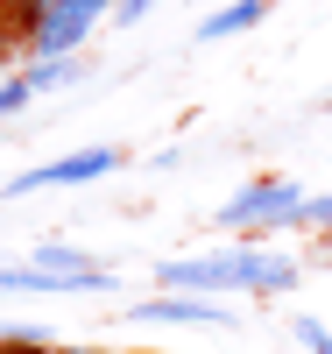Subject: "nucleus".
I'll return each instance as SVG.
<instances>
[{"label":"nucleus","mask_w":332,"mask_h":354,"mask_svg":"<svg viewBox=\"0 0 332 354\" xmlns=\"http://www.w3.org/2000/svg\"><path fill=\"white\" fill-rule=\"evenodd\" d=\"M50 354H99V347H50Z\"/></svg>","instance_id":"15"},{"label":"nucleus","mask_w":332,"mask_h":354,"mask_svg":"<svg viewBox=\"0 0 332 354\" xmlns=\"http://www.w3.org/2000/svg\"><path fill=\"white\" fill-rule=\"evenodd\" d=\"M120 163V149H71V156H57V163H36V170H21V177H8V198H28V192H50V185H92V177H113Z\"/></svg>","instance_id":"4"},{"label":"nucleus","mask_w":332,"mask_h":354,"mask_svg":"<svg viewBox=\"0 0 332 354\" xmlns=\"http://www.w3.org/2000/svg\"><path fill=\"white\" fill-rule=\"evenodd\" d=\"M304 185H290V177H255V185H240L226 205H219V227L226 234H255V241H262V234H283V227H304Z\"/></svg>","instance_id":"2"},{"label":"nucleus","mask_w":332,"mask_h":354,"mask_svg":"<svg viewBox=\"0 0 332 354\" xmlns=\"http://www.w3.org/2000/svg\"><path fill=\"white\" fill-rule=\"evenodd\" d=\"M28 262H36V270H57V277H92L99 270V262L85 255V248H71V241H36Z\"/></svg>","instance_id":"8"},{"label":"nucleus","mask_w":332,"mask_h":354,"mask_svg":"<svg viewBox=\"0 0 332 354\" xmlns=\"http://www.w3.org/2000/svg\"><path fill=\"white\" fill-rule=\"evenodd\" d=\"M163 290H198V298H226V290H255V298H290L304 283V262L283 255V248H205V255H184V262H163L156 270Z\"/></svg>","instance_id":"1"},{"label":"nucleus","mask_w":332,"mask_h":354,"mask_svg":"<svg viewBox=\"0 0 332 354\" xmlns=\"http://www.w3.org/2000/svg\"><path fill=\"white\" fill-rule=\"evenodd\" d=\"M21 8H14V0H0V36H8V21H14Z\"/></svg>","instance_id":"14"},{"label":"nucleus","mask_w":332,"mask_h":354,"mask_svg":"<svg viewBox=\"0 0 332 354\" xmlns=\"http://www.w3.org/2000/svg\"><path fill=\"white\" fill-rule=\"evenodd\" d=\"M304 227L332 234V192H311V198H304Z\"/></svg>","instance_id":"12"},{"label":"nucleus","mask_w":332,"mask_h":354,"mask_svg":"<svg viewBox=\"0 0 332 354\" xmlns=\"http://www.w3.org/2000/svg\"><path fill=\"white\" fill-rule=\"evenodd\" d=\"M92 21H113V0H64V8H50L21 28L28 43V64H50V57H78L85 36H92Z\"/></svg>","instance_id":"3"},{"label":"nucleus","mask_w":332,"mask_h":354,"mask_svg":"<svg viewBox=\"0 0 332 354\" xmlns=\"http://www.w3.org/2000/svg\"><path fill=\"white\" fill-rule=\"evenodd\" d=\"M141 326H233V305H205L198 290H156L148 305H128Z\"/></svg>","instance_id":"6"},{"label":"nucleus","mask_w":332,"mask_h":354,"mask_svg":"<svg viewBox=\"0 0 332 354\" xmlns=\"http://www.w3.org/2000/svg\"><path fill=\"white\" fill-rule=\"evenodd\" d=\"M71 57H50V64H28V85H36V93H57V85H71Z\"/></svg>","instance_id":"9"},{"label":"nucleus","mask_w":332,"mask_h":354,"mask_svg":"<svg viewBox=\"0 0 332 354\" xmlns=\"http://www.w3.org/2000/svg\"><path fill=\"white\" fill-rule=\"evenodd\" d=\"M290 333H297V347H304V354H332V333L318 326L311 312H297V326H290Z\"/></svg>","instance_id":"11"},{"label":"nucleus","mask_w":332,"mask_h":354,"mask_svg":"<svg viewBox=\"0 0 332 354\" xmlns=\"http://www.w3.org/2000/svg\"><path fill=\"white\" fill-rule=\"evenodd\" d=\"M148 8H156V0H113V21H141Z\"/></svg>","instance_id":"13"},{"label":"nucleus","mask_w":332,"mask_h":354,"mask_svg":"<svg viewBox=\"0 0 332 354\" xmlns=\"http://www.w3.org/2000/svg\"><path fill=\"white\" fill-rule=\"evenodd\" d=\"M325 106H332V100H325Z\"/></svg>","instance_id":"16"},{"label":"nucleus","mask_w":332,"mask_h":354,"mask_svg":"<svg viewBox=\"0 0 332 354\" xmlns=\"http://www.w3.org/2000/svg\"><path fill=\"white\" fill-rule=\"evenodd\" d=\"M28 100H36V85H28V71H21V78H0V121H14V113H21Z\"/></svg>","instance_id":"10"},{"label":"nucleus","mask_w":332,"mask_h":354,"mask_svg":"<svg viewBox=\"0 0 332 354\" xmlns=\"http://www.w3.org/2000/svg\"><path fill=\"white\" fill-rule=\"evenodd\" d=\"M106 298L113 290V270H92V277H57V270H36V262H14L0 270V298Z\"/></svg>","instance_id":"5"},{"label":"nucleus","mask_w":332,"mask_h":354,"mask_svg":"<svg viewBox=\"0 0 332 354\" xmlns=\"http://www.w3.org/2000/svg\"><path fill=\"white\" fill-rule=\"evenodd\" d=\"M268 15V0H226V8H213L198 21V43H226V36H240V28H255Z\"/></svg>","instance_id":"7"}]
</instances>
